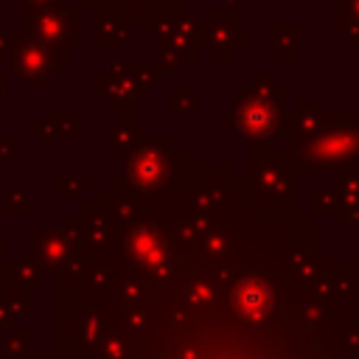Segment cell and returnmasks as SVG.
Returning a JSON list of instances; mask_svg holds the SVG:
<instances>
[{"instance_id": "cell-1", "label": "cell", "mask_w": 359, "mask_h": 359, "mask_svg": "<svg viewBox=\"0 0 359 359\" xmlns=\"http://www.w3.org/2000/svg\"><path fill=\"white\" fill-rule=\"evenodd\" d=\"M283 126V87L272 81V76H252L247 87L238 90L236 129L252 140L264 143L278 135Z\"/></svg>"}, {"instance_id": "cell-2", "label": "cell", "mask_w": 359, "mask_h": 359, "mask_svg": "<svg viewBox=\"0 0 359 359\" xmlns=\"http://www.w3.org/2000/svg\"><path fill=\"white\" fill-rule=\"evenodd\" d=\"M20 34L22 39H36L50 48L62 45H79V14L70 8L62 11H20Z\"/></svg>"}, {"instance_id": "cell-3", "label": "cell", "mask_w": 359, "mask_h": 359, "mask_svg": "<svg viewBox=\"0 0 359 359\" xmlns=\"http://www.w3.org/2000/svg\"><path fill=\"white\" fill-rule=\"evenodd\" d=\"M67 70V59L62 48H42L25 39L11 42V73L20 81H36V84H50L56 73Z\"/></svg>"}, {"instance_id": "cell-4", "label": "cell", "mask_w": 359, "mask_h": 359, "mask_svg": "<svg viewBox=\"0 0 359 359\" xmlns=\"http://www.w3.org/2000/svg\"><path fill=\"white\" fill-rule=\"evenodd\" d=\"M320 137L306 143L303 157L317 165H353L359 163V126H339L334 132H317Z\"/></svg>"}, {"instance_id": "cell-5", "label": "cell", "mask_w": 359, "mask_h": 359, "mask_svg": "<svg viewBox=\"0 0 359 359\" xmlns=\"http://www.w3.org/2000/svg\"><path fill=\"white\" fill-rule=\"evenodd\" d=\"M168 146L171 143H165V140L143 143L126 165V182L135 185L137 191H146V188L165 182L168 168H171V154H174Z\"/></svg>"}, {"instance_id": "cell-6", "label": "cell", "mask_w": 359, "mask_h": 359, "mask_svg": "<svg viewBox=\"0 0 359 359\" xmlns=\"http://www.w3.org/2000/svg\"><path fill=\"white\" fill-rule=\"evenodd\" d=\"M210 25H213V45H210V53H216V59H230L227 53H233V48H241L247 39L244 36H236L233 31H238V28H244L241 22H236L233 17H227V14H219V17H213L210 14Z\"/></svg>"}, {"instance_id": "cell-7", "label": "cell", "mask_w": 359, "mask_h": 359, "mask_svg": "<svg viewBox=\"0 0 359 359\" xmlns=\"http://www.w3.org/2000/svg\"><path fill=\"white\" fill-rule=\"evenodd\" d=\"M297 56V25L278 22L275 25V59H294Z\"/></svg>"}, {"instance_id": "cell-8", "label": "cell", "mask_w": 359, "mask_h": 359, "mask_svg": "<svg viewBox=\"0 0 359 359\" xmlns=\"http://www.w3.org/2000/svg\"><path fill=\"white\" fill-rule=\"evenodd\" d=\"M6 210L8 213H25L28 210V194L22 188H14L6 194Z\"/></svg>"}, {"instance_id": "cell-9", "label": "cell", "mask_w": 359, "mask_h": 359, "mask_svg": "<svg viewBox=\"0 0 359 359\" xmlns=\"http://www.w3.org/2000/svg\"><path fill=\"white\" fill-rule=\"evenodd\" d=\"M20 280H25V278H34V283L39 286V272H36V264H34V258L28 255V252H22L20 255V264H17V272H14Z\"/></svg>"}, {"instance_id": "cell-10", "label": "cell", "mask_w": 359, "mask_h": 359, "mask_svg": "<svg viewBox=\"0 0 359 359\" xmlns=\"http://www.w3.org/2000/svg\"><path fill=\"white\" fill-rule=\"evenodd\" d=\"M22 8H34V11H62L65 0H22Z\"/></svg>"}, {"instance_id": "cell-11", "label": "cell", "mask_w": 359, "mask_h": 359, "mask_svg": "<svg viewBox=\"0 0 359 359\" xmlns=\"http://www.w3.org/2000/svg\"><path fill=\"white\" fill-rule=\"evenodd\" d=\"M348 17V25L353 28H359V0H348V6H342L339 3V20H345Z\"/></svg>"}, {"instance_id": "cell-12", "label": "cell", "mask_w": 359, "mask_h": 359, "mask_svg": "<svg viewBox=\"0 0 359 359\" xmlns=\"http://www.w3.org/2000/svg\"><path fill=\"white\" fill-rule=\"evenodd\" d=\"M17 151V137H6L0 140V160H11Z\"/></svg>"}, {"instance_id": "cell-13", "label": "cell", "mask_w": 359, "mask_h": 359, "mask_svg": "<svg viewBox=\"0 0 359 359\" xmlns=\"http://www.w3.org/2000/svg\"><path fill=\"white\" fill-rule=\"evenodd\" d=\"M0 45L6 48V45H8V39H6V36H0ZM0 56H3V50H0Z\"/></svg>"}, {"instance_id": "cell-14", "label": "cell", "mask_w": 359, "mask_h": 359, "mask_svg": "<svg viewBox=\"0 0 359 359\" xmlns=\"http://www.w3.org/2000/svg\"><path fill=\"white\" fill-rule=\"evenodd\" d=\"M0 95H3V79H0Z\"/></svg>"}]
</instances>
